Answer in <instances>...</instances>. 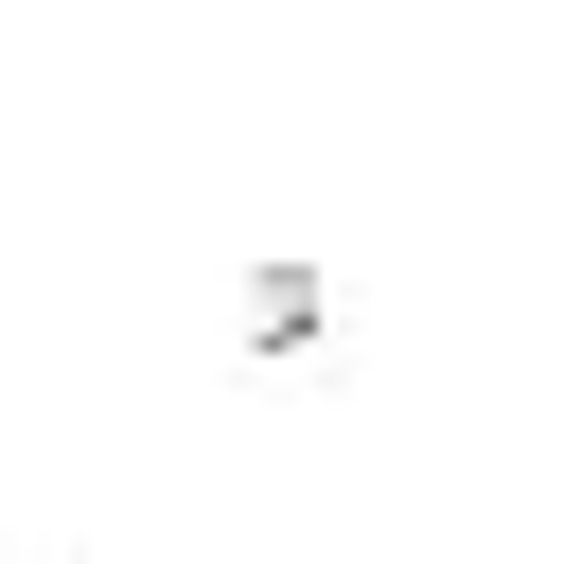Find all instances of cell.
Returning a JSON list of instances; mask_svg holds the SVG:
<instances>
[{"instance_id":"obj_1","label":"cell","mask_w":564,"mask_h":564,"mask_svg":"<svg viewBox=\"0 0 564 564\" xmlns=\"http://www.w3.org/2000/svg\"><path fill=\"white\" fill-rule=\"evenodd\" d=\"M247 352H317V282H300V264L247 282Z\"/></svg>"}]
</instances>
